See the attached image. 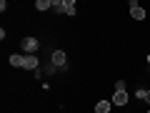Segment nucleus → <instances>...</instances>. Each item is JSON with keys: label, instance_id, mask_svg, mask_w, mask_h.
<instances>
[{"label": "nucleus", "instance_id": "9b49d317", "mask_svg": "<svg viewBox=\"0 0 150 113\" xmlns=\"http://www.w3.org/2000/svg\"><path fill=\"white\" fill-rule=\"evenodd\" d=\"M148 65H150V55H148Z\"/></svg>", "mask_w": 150, "mask_h": 113}, {"label": "nucleus", "instance_id": "7ed1b4c3", "mask_svg": "<svg viewBox=\"0 0 150 113\" xmlns=\"http://www.w3.org/2000/svg\"><path fill=\"white\" fill-rule=\"evenodd\" d=\"M130 18L133 20H145V10L138 5V0H130Z\"/></svg>", "mask_w": 150, "mask_h": 113}, {"label": "nucleus", "instance_id": "39448f33", "mask_svg": "<svg viewBox=\"0 0 150 113\" xmlns=\"http://www.w3.org/2000/svg\"><path fill=\"white\" fill-rule=\"evenodd\" d=\"M8 60H10V65H15V68H23V65H25V55H18V53H13Z\"/></svg>", "mask_w": 150, "mask_h": 113}, {"label": "nucleus", "instance_id": "423d86ee", "mask_svg": "<svg viewBox=\"0 0 150 113\" xmlns=\"http://www.w3.org/2000/svg\"><path fill=\"white\" fill-rule=\"evenodd\" d=\"M65 53L63 50H53V65H65Z\"/></svg>", "mask_w": 150, "mask_h": 113}, {"label": "nucleus", "instance_id": "f257e3e1", "mask_svg": "<svg viewBox=\"0 0 150 113\" xmlns=\"http://www.w3.org/2000/svg\"><path fill=\"white\" fill-rule=\"evenodd\" d=\"M53 8L65 15H75V0H53Z\"/></svg>", "mask_w": 150, "mask_h": 113}, {"label": "nucleus", "instance_id": "6e6552de", "mask_svg": "<svg viewBox=\"0 0 150 113\" xmlns=\"http://www.w3.org/2000/svg\"><path fill=\"white\" fill-rule=\"evenodd\" d=\"M95 113H110V101H100V103H95Z\"/></svg>", "mask_w": 150, "mask_h": 113}, {"label": "nucleus", "instance_id": "1a4fd4ad", "mask_svg": "<svg viewBox=\"0 0 150 113\" xmlns=\"http://www.w3.org/2000/svg\"><path fill=\"white\" fill-rule=\"evenodd\" d=\"M35 8L38 10H48V8H53V0H35Z\"/></svg>", "mask_w": 150, "mask_h": 113}, {"label": "nucleus", "instance_id": "9d476101", "mask_svg": "<svg viewBox=\"0 0 150 113\" xmlns=\"http://www.w3.org/2000/svg\"><path fill=\"white\" fill-rule=\"evenodd\" d=\"M143 101H148V103H150V91H145V98H143Z\"/></svg>", "mask_w": 150, "mask_h": 113}, {"label": "nucleus", "instance_id": "f8f14e48", "mask_svg": "<svg viewBox=\"0 0 150 113\" xmlns=\"http://www.w3.org/2000/svg\"><path fill=\"white\" fill-rule=\"evenodd\" d=\"M148 113H150V108H148Z\"/></svg>", "mask_w": 150, "mask_h": 113}, {"label": "nucleus", "instance_id": "20e7f679", "mask_svg": "<svg viewBox=\"0 0 150 113\" xmlns=\"http://www.w3.org/2000/svg\"><path fill=\"white\" fill-rule=\"evenodd\" d=\"M112 103H115V106H128V91H115Z\"/></svg>", "mask_w": 150, "mask_h": 113}, {"label": "nucleus", "instance_id": "0eeeda50", "mask_svg": "<svg viewBox=\"0 0 150 113\" xmlns=\"http://www.w3.org/2000/svg\"><path fill=\"white\" fill-rule=\"evenodd\" d=\"M23 68L35 70V68H38V58H35V55H25V65H23Z\"/></svg>", "mask_w": 150, "mask_h": 113}, {"label": "nucleus", "instance_id": "f03ea898", "mask_svg": "<svg viewBox=\"0 0 150 113\" xmlns=\"http://www.w3.org/2000/svg\"><path fill=\"white\" fill-rule=\"evenodd\" d=\"M20 48L25 50V55H33L38 50V38H33V35H28V38H23V43H20Z\"/></svg>", "mask_w": 150, "mask_h": 113}]
</instances>
